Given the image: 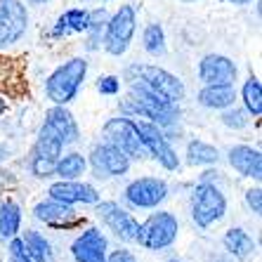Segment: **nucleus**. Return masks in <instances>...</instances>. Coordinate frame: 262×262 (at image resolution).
Listing matches in <instances>:
<instances>
[{
	"mask_svg": "<svg viewBox=\"0 0 262 262\" xmlns=\"http://www.w3.org/2000/svg\"><path fill=\"white\" fill-rule=\"evenodd\" d=\"M123 111L130 116H142L144 121H151L159 128H168V125L180 121L177 102H168V99L154 95L151 90H146L140 83H130L128 97L123 99Z\"/></svg>",
	"mask_w": 262,
	"mask_h": 262,
	"instance_id": "nucleus-1",
	"label": "nucleus"
},
{
	"mask_svg": "<svg viewBox=\"0 0 262 262\" xmlns=\"http://www.w3.org/2000/svg\"><path fill=\"white\" fill-rule=\"evenodd\" d=\"M125 78L130 83H140L146 90H151L154 95L168 99V102H182L184 99V85L182 80L172 76L170 71H165L161 67H151V64H133L125 71Z\"/></svg>",
	"mask_w": 262,
	"mask_h": 262,
	"instance_id": "nucleus-2",
	"label": "nucleus"
},
{
	"mask_svg": "<svg viewBox=\"0 0 262 262\" xmlns=\"http://www.w3.org/2000/svg\"><path fill=\"white\" fill-rule=\"evenodd\" d=\"M85 76H88V61L83 57H73V59L64 61L59 69L50 73L48 83H45V92L55 104L67 106L71 99H76Z\"/></svg>",
	"mask_w": 262,
	"mask_h": 262,
	"instance_id": "nucleus-3",
	"label": "nucleus"
},
{
	"mask_svg": "<svg viewBox=\"0 0 262 262\" xmlns=\"http://www.w3.org/2000/svg\"><path fill=\"white\" fill-rule=\"evenodd\" d=\"M225 213H227L225 194L215 184L203 180L194 189V196H191V220L196 222V227L208 229V227H213L215 222L225 217Z\"/></svg>",
	"mask_w": 262,
	"mask_h": 262,
	"instance_id": "nucleus-4",
	"label": "nucleus"
},
{
	"mask_svg": "<svg viewBox=\"0 0 262 262\" xmlns=\"http://www.w3.org/2000/svg\"><path fill=\"white\" fill-rule=\"evenodd\" d=\"M177 232H180V222H177L175 215L165 213V210H159V213L149 215L140 225L137 244L149 250H163L175 244Z\"/></svg>",
	"mask_w": 262,
	"mask_h": 262,
	"instance_id": "nucleus-5",
	"label": "nucleus"
},
{
	"mask_svg": "<svg viewBox=\"0 0 262 262\" xmlns=\"http://www.w3.org/2000/svg\"><path fill=\"white\" fill-rule=\"evenodd\" d=\"M135 10L130 5H123L111 19H106V31H104V50L114 57H121L128 52L130 40L135 36Z\"/></svg>",
	"mask_w": 262,
	"mask_h": 262,
	"instance_id": "nucleus-6",
	"label": "nucleus"
},
{
	"mask_svg": "<svg viewBox=\"0 0 262 262\" xmlns=\"http://www.w3.org/2000/svg\"><path fill=\"white\" fill-rule=\"evenodd\" d=\"M130 121H133V128L140 135L146 154H151L165 170H177V168H180V159H177L175 149L168 144V137L163 135V130H161L159 125H154L151 121H144V118H142V121L130 118Z\"/></svg>",
	"mask_w": 262,
	"mask_h": 262,
	"instance_id": "nucleus-7",
	"label": "nucleus"
},
{
	"mask_svg": "<svg viewBox=\"0 0 262 262\" xmlns=\"http://www.w3.org/2000/svg\"><path fill=\"white\" fill-rule=\"evenodd\" d=\"M104 137H106V142L118 146L125 156H130V161L146 156V149L142 144L137 130L133 128L130 118H111V121H106L104 123Z\"/></svg>",
	"mask_w": 262,
	"mask_h": 262,
	"instance_id": "nucleus-8",
	"label": "nucleus"
},
{
	"mask_svg": "<svg viewBox=\"0 0 262 262\" xmlns=\"http://www.w3.org/2000/svg\"><path fill=\"white\" fill-rule=\"evenodd\" d=\"M29 14L19 0H0V48H10L26 33Z\"/></svg>",
	"mask_w": 262,
	"mask_h": 262,
	"instance_id": "nucleus-9",
	"label": "nucleus"
},
{
	"mask_svg": "<svg viewBox=\"0 0 262 262\" xmlns=\"http://www.w3.org/2000/svg\"><path fill=\"white\" fill-rule=\"evenodd\" d=\"M97 215L121 241H125V244H135V241H137L140 222H137L125 208H121L114 201H104V203L97 201Z\"/></svg>",
	"mask_w": 262,
	"mask_h": 262,
	"instance_id": "nucleus-10",
	"label": "nucleus"
},
{
	"mask_svg": "<svg viewBox=\"0 0 262 262\" xmlns=\"http://www.w3.org/2000/svg\"><path fill=\"white\" fill-rule=\"evenodd\" d=\"M125 199L135 208H159L168 199V184L161 177H140L125 187Z\"/></svg>",
	"mask_w": 262,
	"mask_h": 262,
	"instance_id": "nucleus-11",
	"label": "nucleus"
},
{
	"mask_svg": "<svg viewBox=\"0 0 262 262\" xmlns=\"http://www.w3.org/2000/svg\"><path fill=\"white\" fill-rule=\"evenodd\" d=\"M90 163L97 177H121L130 170V156H125L111 142H102L92 149Z\"/></svg>",
	"mask_w": 262,
	"mask_h": 262,
	"instance_id": "nucleus-12",
	"label": "nucleus"
},
{
	"mask_svg": "<svg viewBox=\"0 0 262 262\" xmlns=\"http://www.w3.org/2000/svg\"><path fill=\"white\" fill-rule=\"evenodd\" d=\"M33 217L50 227H55V229H73V227L83 225V217L76 213V208L69 206V203L55 201V199L38 203L33 208Z\"/></svg>",
	"mask_w": 262,
	"mask_h": 262,
	"instance_id": "nucleus-13",
	"label": "nucleus"
},
{
	"mask_svg": "<svg viewBox=\"0 0 262 262\" xmlns=\"http://www.w3.org/2000/svg\"><path fill=\"white\" fill-rule=\"evenodd\" d=\"M109 241L99 229L90 227L71 244V255L76 262H106Z\"/></svg>",
	"mask_w": 262,
	"mask_h": 262,
	"instance_id": "nucleus-14",
	"label": "nucleus"
},
{
	"mask_svg": "<svg viewBox=\"0 0 262 262\" xmlns=\"http://www.w3.org/2000/svg\"><path fill=\"white\" fill-rule=\"evenodd\" d=\"M199 78L206 85H234L236 64L225 55H208L199 64Z\"/></svg>",
	"mask_w": 262,
	"mask_h": 262,
	"instance_id": "nucleus-15",
	"label": "nucleus"
},
{
	"mask_svg": "<svg viewBox=\"0 0 262 262\" xmlns=\"http://www.w3.org/2000/svg\"><path fill=\"white\" fill-rule=\"evenodd\" d=\"M50 199L61 203H69V206H76V203H97L99 194L97 189L88 182H78V180H59L50 187Z\"/></svg>",
	"mask_w": 262,
	"mask_h": 262,
	"instance_id": "nucleus-16",
	"label": "nucleus"
},
{
	"mask_svg": "<svg viewBox=\"0 0 262 262\" xmlns=\"http://www.w3.org/2000/svg\"><path fill=\"white\" fill-rule=\"evenodd\" d=\"M229 163L232 168L244 177L260 180L262 177V154L260 149H253L248 144H238L229 149Z\"/></svg>",
	"mask_w": 262,
	"mask_h": 262,
	"instance_id": "nucleus-17",
	"label": "nucleus"
},
{
	"mask_svg": "<svg viewBox=\"0 0 262 262\" xmlns=\"http://www.w3.org/2000/svg\"><path fill=\"white\" fill-rule=\"evenodd\" d=\"M45 123L55 128V133L61 137V142H64V144H73V142H78V137H80L78 123H76L73 114L67 109V106L55 104V106L45 114Z\"/></svg>",
	"mask_w": 262,
	"mask_h": 262,
	"instance_id": "nucleus-18",
	"label": "nucleus"
},
{
	"mask_svg": "<svg viewBox=\"0 0 262 262\" xmlns=\"http://www.w3.org/2000/svg\"><path fill=\"white\" fill-rule=\"evenodd\" d=\"M61 151H64V142H61V137L55 133L52 125L45 123L43 128H40V133H38V137H36V144H33V156L57 161L61 156Z\"/></svg>",
	"mask_w": 262,
	"mask_h": 262,
	"instance_id": "nucleus-19",
	"label": "nucleus"
},
{
	"mask_svg": "<svg viewBox=\"0 0 262 262\" xmlns=\"http://www.w3.org/2000/svg\"><path fill=\"white\" fill-rule=\"evenodd\" d=\"M236 102V90L234 85H206L199 92V104L206 109H227Z\"/></svg>",
	"mask_w": 262,
	"mask_h": 262,
	"instance_id": "nucleus-20",
	"label": "nucleus"
},
{
	"mask_svg": "<svg viewBox=\"0 0 262 262\" xmlns=\"http://www.w3.org/2000/svg\"><path fill=\"white\" fill-rule=\"evenodd\" d=\"M90 26V12L88 10H69L57 19L52 36L61 38V36H71V33H85Z\"/></svg>",
	"mask_w": 262,
	"mask_h": 262,
	"instance_id": "nucleus-21",
	"label": "nucleus"
},
{
	"mask_svg": "<svg viewBox=\"0 0 262 262\" xmlns=\"http://www.w3.org/2000/svg\"><path fill=\"white\" fill-rule=\"evenodd\" d=\"M225 248L232 253L236 260H248L253 253H255V241L248 236V232H244L241 227H232L229 232L222 238Z\"/></svg>",
	"mask_w": 262,
	"mask_h": 262,
	"instance_id": "nucleus-22",
	"label": "nucleus"
},
{
	"mask_svg": "<svg viewBox=\"0 0 262 262\" xmlns=\"http://www.w3.org/2000/svg\"><path fill=\"white\" fill-rule=\"evenodd\" d=\"M21 227V208L14 201H0V236L3 241L19 234Z\"/></svg>",
	"mask_w": 262,
	"mask_h": 262,
	"instance_id": "nucleus-23",
	"label": "nucleus"
},
{
	"mask_svg": "<svg viewBox=\"0 0 262 262\" xmlns=\"http://www.w3.org/2000/svg\"><path fill=\"white\" fill-rule=\"evenodd\" d=\"M19 238H21V244H24L26 253H29V257L33 262H50V260H52V248H50V241L40 232L29 229V232H24V236H19Z\"/></svg>",
	"mask_w": 262,
	"mask_h": 262,
	"instance_id": "nucleus-24",
	"label": "nucleus"
},
{
	"mask_svg": "<svg viewBox=\"0 0 262 262\" xmlns=\"http://www.w3.org/2000/svg\"><path fill=\"white\" fill-rule=\"evenodd\" d=\"M88 170V161L83 154H67V156H59L55 165V175H59L61 180H78L80 175H85Z\"/></svg>",
	"mask_w": 262,
	"mask_h": 262,
	"instance_id": "nucleus-25",
	"label": "nucleus"
},
{
	"mask_svg": "<svg viewBox=\"0 0 262 262\" xmlns=\"http://www.w3.org/2000/svg\"><path fill=\"white\" fill-rule=\"evenodd\" d=\"M217 159H220L217 149L201 140L189 142V146H187V163L189 165H213L217 163Z\"/></svg>",
	"mask_w": 262,
	"mask_h": 262,
	"instance_id": "nucleus-26",
	"label": "nucleus"
},
{
	"mask_svg": "<svg viewBox=\"0 0 262 262\" xmlns=\"http://www.w3.org/2000/svg\"><path fill=\"white\" fill-rule=\"evenodd\" d=\"M241 95H244L246 111H248L250 116L257 118L262 114V85H260V80L250 76V78L244 83V90H241Z\"/></svg>",
	"mask_w": 262,
	"mask_h": 262,
	"instance_id": "nucleus-27",
	"label": "nucleus"
},
{
	"mask_svg": "<svg viewBox=\"0 0 262 262\" xmlns=\"http://www.w3.org/2000/svg\"><path fill=\"white\" fill-rule=\"evenodd\" d=\"M142 40H144V50L151 57H161L165 52V33H163V26L161 24H149L146 26Z\"/></svg>",
	"mask_w": 262,
	"mask_h": 262,
	"instance_id": "nucleus-28",
	"label": "nucleus"
},
{
	"mask_svg": "<svg viewBox=\"0 0 262 262\" xmlns=\"http://www.w3.org/2000/svg\"><path fill=\"white\" fill-rule=\"evenodd\" d=\"M106 24V10H95L90 12V43H88V50H95L99 43V38H102V26Z\"/></svg>",
	"mask_w": 262,
	"mask_h": 262,
	"instance_id": "nucleus-29",
	"label": "nucleus"
},
{
	"mask_svg": "<svg viewBox=\"0 0 262 262\" xmlns=\"http://www.w3.org/2000/svg\"><path fill=\"white\" fill-rule=\"evenodd\" d=\"M222 123L227 128H234V130H241L248 125V111L246 109H236V106H227L225 114H222Z\"/></svg>",
	"mask_w": 262,
	"mask_h": 262,
	"instance_id": "nucleus-30",
	"label": "nucleus"
},
{
	"mask_svg": "<svg viewBox=\"0 0 262 262\" xmlns=\"http://www.w3.org/2000/svg\"><path fill=\"white\" fill-rule=\"evenodd\" d=\"M55 165L57 161H50V159H38V156H31V172L36 177H52L55 175Z\"/></svg>",
	"mask_w": 262,
	"mask_h": 262,
	"instance_id": "nucleus-31",
	"label": "nucleus"
},
{
	"mask_svg": "<svg viewBox=\"0 0 262 262\" xmlns=\"http://www.w3.org/2000/svg\"><path fill=\"white\" fill-rule=\"evenodd\" d=\"M7 253H10V260H7V262H33L29 257V253H26V248H24V244H21V238H19V236L10 238Z\"/></svg>",
	"mask_w": 262,
	"mask_h": 262,
	"instance_id": "nucleus-32",
	"label": "nucleus"
},
{
	"mask_svg": "<svg viewBox=\"0 0 262 262\" xmlns=\"http://www.w3.org/2000/svg\"><path fill=\"white\" fill-rule=\"evenodd\" d=\"M97 90L102 95H118L121 92V78L116 76H104V78L97 80Z\"/></svg>",
	"mask_w": 262,
	"mask_h": 262,
	"instance_id": "nucleus-33",
	"label": "nucleus"
},
{
	"mask_svg": "<svg viewBox=\"0 0 262 262\" xmlns=\"http://www.w3.org/2000/svg\"><path fill=\"white\" fill-rule=\"evenodd\" d=\"M246 203L255 215L262 213V189L260 187H253V189L246 191Z\"/></svg>",
	"mask_w": 262,
	"mask_h": 262,
	"instance_id": "nucleus-34",
	"label": "nucleus"
},
{
	"mask_svg": "<svg viewBox=\"0 0 262 262\" xmlns=\"http://www.w3.org/2000/svg\"><path fill=\"white\" fill-rule=\"evenodd\" d=\"M106 262H137L130 250H114V253H106Z\"/></svg>",
	"mask_w": 262,
	"mask_h": 262,
	"instance_id": "nucleus-35",
	"label": "nucleus"
},
{
	"mask_svg": "<svg viewBox=\"0 0 262 262\" xmlns=\"http://www.w3.org/2000/svg\"><path fill=\"white\" fill-rule=\"evenodd\" d=\"M5 111H7V99L3 97V95H0V116H3Z\"/></svg>",
	"mask_w": 262,
	"mask_h": 262,
	"instance_id": "nucleus-36",
	"label": "nucleus"
},
{
	"mask_svg": "<svg viewBox=\"0 0 262 262\" xmlns=\"http://www.w3.org/2000/svg\"><path fill=\"white\" fill-rule=\"evenodd\" d=\"M7 154H10V151H7V146L0 144V161H5V159H7Z\"/></svg>",
	"mask_w": 262,
	"mask_h": 262,
	"instance_id": "nucleus-37",
	"label": "nucleus"
},
{
	"mask_svg": "<svg viewBox=\"0 0 262 262\" xmlns=\"http://www.w3.org/2000/svg\"><path fill=\"white\" fill-rule=\"evenodd\" d=\"M227 3H234V5H248L253 0H227Z\"/></svg>",
	"mask_w": 262,
	"mask_h": 262,
	"instance_id": "nucleus-38",
	"label": "nucleus"
},
{
	"mask_svg": "<svg viewBox=\"0 0 262 262\" xmlns=\"http://www.w3.org/2000/svg\"><path fill=\"white\" fill-rule=\"evenodd\" d=\"M31 5H45V3H48V0H29Z\"/></svg>",
	"mask_w": 262,
	"mask_h": 262,
	"instance_id": "nucleus-39",
	"label": "nucleus"
},
{
	"mask_svg": "<svg viewBox=\"0 0 262 262\" xmlns=\"http://www.w3.org/2000/svg\"><path fill=\"white\" fill-rule=\"evenodd\" d=\"M168 262H182V260H177V257H172V260H168Z\"/></svg>",
	"mask_w": 262,
	"mask_h": 262,
	"instance_id": "nucleus-40",
	"label": "nucleus"
},
{
	"mask_svg": "<svg viewBox=\"0 0 262 262\" xmlns=\"http://www.w3.org/2000/svg\"><path fill=\"white\" fill-rule=\"evenodd\" d=\"M182 3H196V0H182Z\"/></svg>",
	"mask_w": 262,
	"mask_h": 262,
	"instance_id": "nucleus-41",
	"label": "nucleus"
},
{
	"mask_svg": "<svg viewBox=\"0 0 262 262\" xmlns=\"http://www.w3.org/2000/svg\"><path fill=\"white\" fill-rule=\"evenodd\" d=\"M80 3H90V0H80Z\"/></svg>",
	"mask_w": 262,
	"mask_h": 262,
	"instance_id": "nucleus-42",
	"label": "nucleus"
},
{
	"mask_svg": "<svg viewBox=\"0 0 262 262\" xmlns=\"http://www.w3.org/2000/svg\"><path fill=\"white\" fill-rule=\"evenodd\" d=\"M0 241H3V236H0Z\"/></svg>",
	"mask_w": 262,
	"mask_h": 262,
	"instance_id": "nucleus-43",
	"label": "nucleus"
}]
</instances>
